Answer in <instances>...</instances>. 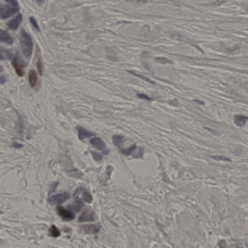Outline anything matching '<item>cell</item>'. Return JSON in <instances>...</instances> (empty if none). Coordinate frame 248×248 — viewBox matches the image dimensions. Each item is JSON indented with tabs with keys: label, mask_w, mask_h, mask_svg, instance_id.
Listing matches in <instances>:
<instances>
[{
	"label": "cell",
	"mask_w": 248,
	"mask_h": 248,
	"mask_svg": "<svg viewBox=\"0 0 248 248\" xmlns=\"http://www.w3.org/2000/svg\"><path fill=\"white\" fill-rule=\"evenodd\" d=\"M12 54L7 49L2 48L1 49V59L3 61L10 60L12 58Z\"/></svg>",
	"instance_id": "cell-16"
},
{
	"label": "cell",
	"mask_w": 248,
	"mask_h": 248,
	"mask_svg": "<svg viewBox=\"0 0 248 248\" xmlns=\"http://www.w3.org/2000/svg\"><path fill=\"white\" fill-rule=\"evenodd\" d=\"M92 155L94 159L96 161H100L102 160V156L101 155V154H100L99 153L93 151L92 152Z\"/></svg>",
	"instance_id": "cell-23"
},
{
	"label": "cell",
	"mask_w": 248,
	"mask_h": 248,
	"mask_svg": "<svg viewBox=\"0 0 248 248\" xmlns=\"http://www.w3.org/2000/svg\"><path fill=\"white\" fill-rule=\"evenodd\" d=\"M150 0H139L138 1L139 2H146V1H149Z\"/></svg>",
	"instance_id": "cell-31"
},
{
	"label": "cell",
	"mask_w": 248,
	"mask_h": 248,
	"mask_svg": "<svg viewBox=\"0 0 248 248\" xmlns=\"http://www.w3.org/2000/svg\"><path fill=\"white\" fill-rule=\"evenodd\" d=\"M0 40L8 44H12L14 41L11 36L6 32L2 30L0 31Z\"/></svg>",
	"instance_id": "cell-12"
},
{
	"label": "cell",
	"mask_w": 248,
	"mask_h": 248,
	"mask_svg": "<svg viewBox=\"0 0 248 248\" xmlns=\"http://www.w3.org/2000/svg\"><path fill=\"white\" fill-rule=\"evenodd\" d=\"M49 233L50 235L53 237H57L60 235V232L59 230L55 226V225H51L50 229H49Z\"/></svg>",
	"instance_id": "cell-20"
},
{
	"label": "cell",
	"mask_w": 248,
	"mask_h": 248,
	"mask_svg": "<svg viewBox=\"0 0 248 248\" xmlns=\"http://www.w3.org/2000/svg\"><path fill=\"white\" fill-rule=\"evenodd\" d=\"M81 198L85 202L90 204L93 201V197L91 194L87 190L84 188H81Z\"/></svg>",
	"instance_id": "cell-14"
},
{
	"label": "cell",
	"mask_w": 248,
	"mask_h": 248,
	"mask_svg": "<svg viewBox=\"0 0 248 248\" xmlns=\"http://www.w3.org/2000/svg\"><path fill=\"white\" fill-rule=\"evenodd\" d=\"M248 120V117L242 114H237L234 116V123L239 127H244Z\"/></svg>",
	"instance_id": "cell-11"
},
{
	"label": "cell",
	"mask_w": 248,
	"mask_h": 248,
	"mask_svg": "<svg viewBox=\"0 0 248 248\" xmlns=\"http://www.w3.org/2000/svg\"><path fill=\"white\" fill-rule=\"evenodd\" d=\"M57 212L59 215L66 221H71L75 218V215L71 210L67 209L63 207L58 205L56 208Z\"/></svg>",
	"instance_id": "cell-4"
},
{
	"label": "cell",
	"mask_w": 248,
	"mask_h": 248,
	"mask_svg": "<svg viewBox=\"0 0 248 248\" xmlns=\"http://www.w3.org/2000/svg\"><path fill=\"white\" fill-rule=\"evenodd\" d=\"M20 42L22 52L26 58H30L32 54L33 43L31 37L24 29L20 33Z\"/></svg>",
	"instance_id": "cell-1"
},
{
	"label": "cell",
	"mask_w": 248,
	"mask_h": 248,
	"mask_svg": "<svg viewBox=\"0 0 248 248\" xmlns=\"http://www.w3.org/2000/svg\"><path fill=\"white\" fill-rule=\"evenodd\" d=\"M36 3H37L38 4H39V5L43 4V3H44V0H36Z\"/></svg>",
	"instance_id": "cell-30"
},
{
	"label": "cell",
	"mask_w": 248,
	"mask_h": 248,
	"mask_svg": "<svg viewBox=\"0 0 248 248\" xmlns=\"http://www.w3.org/2000/svg\"><path fill=\"white\" fill-rule=\"evenodd\" d=\"M22 21V16L21 14H19L13 20L9 22L8 26L11 30H15L18 28L19 26Z\"/></svg>",
	"instance_id": "cell-9"
},
{
	"label": "cell",
	"mask_w": 248,
	"mask_h": 248,
	"mask_svg": "<svg viewBox=\"0 0 248 248\" xmlns=\"http://www.w3.org/2000/svg\"><path fill=\"white\" fill-rule=\"evenodd\" d=\"M112 140H113V144L114 146H116L119 148L121 147L125 141L124 137L120 135H115L113 136Z\"/></svg>",
	"instance_id": "cell-15"
},
{
	"label": "cell",
	"mask_w": 248,
	"mask_h": 248,
	"mask_svg": "<svg viewBox=\"0 0 248 248\" xmlns=\"http://www.w3.org/2000/svg\"><path fill=\"white\" fill-rule=\"evenodd\" d=\"M19 7H12L8 5H1V17L2 19H6L19 11Z\"/></svg>",
	"instance_id": "cell-3"
},
{
	"label": "cell",
	"mask_w": 248,
	"mask_h": 248,
	"mask_svg": "<svg viewBox=\"0 0 248 248\" xmlns=\"http://www.w3.org/2000/svg\"><path fill=\"white\" fill-rule=\"evenodd\" d=\"M83 204L81 200L80 199H77V201H76L73 204H72L69 207V209L72 211L77 212L80 211V210L83 207Z\"/></svg>",
	"instance_id": "cell-17"
},
{
	"label": "cell",
	"mask_w": 248,
	"mask_h": 248,
	"mask_svg": "<svg viewBox=\"0 0 248 248\" xmlns=\"http://www.w3.org/2000/svg\"><path fill=\"white\" fill-rule=\"evenodd\" d=\"M28 77L30 86L34 88V86H36L38 80L37 73L35 70L31 69L29 73Z\"/></svg>",
	"instance_id": "cell-13"
},
{
	"label": "cell",
	"mask_w": 248,
	"mask_h": 248,
	"mask_svg": "<svg viewBox=\"0 0 248 248\" xmlns=\"http://www.w3.org/2000/svg\"><path fill=\"white\" fill-rule=\"evenodd\" d=\"M101 229V225L99 223L85 225L81 227V231L85 234H95L98 233Z\"/></svg>",
	"instance_id": "cell-8"
},
{
	"label": "cell",
	"mask_w": 248,
	"mask_h": 248,
	"mask_svg": "<svg viewBox=\"0 0 248 248\" xmlns=\"http://www.w3.org/2000/svg\"><path fill=\"white\" fill-rule=\"evenodd\" d=\"M193 101L195 102L196 103H197L198 104H200V105H204V104H205L204 102L201 101V100H200L199 99L193 100Z\"/></svg>",
	"instance_id": "cell-29"
},
{
	"label": "cell",
	"mask_w": 248,
	"mask_h": 248,
	"mask_svg": "<svg viewBox=\"0 0 248 248\" xmlns=\"http://www.w3.org/2000/svg\"><path fill=\"white\" fill-rule=\"evenodd\" d=\"M96 217L97 216L94 211L92 210H86L80 216L78 221L80 223L93 221L96 220Z\"/></svg>",
	"instance_id": "cell-6"
},
{
	"label": "cell",
	"mask_w": 248,
	"mask_h": 248,
	"mask_svg": "<svg viewBox=\"0 0 248 248\" xmlns=\"http://www.w3.org/2000/svg\"><path fill=\"white\" fill-rule=\"evenodd\" d=\"M90 143L95 148L102 150L104 155H107L110 152V150L106 149V144L99 137H94L90 140Z\"/></svg>",
	"instance_id": "cell-5"
},
{
	"label": "cell",
	"mask_w": 248,
	"mask_h": 248,
	"mask_svg": "<svg viewBox=\"0 0 248 248\" xmlns=\"http://www.w3.org/2000/svg\"><path fill=\"white\" fill-rule=\"evenodd\" d=\"M7 3L10 4L12 6L16 7H19V3L17 0H4Z\"/></svg>",
	"instance_id": "cell-25"
},
{
	"label": "cell",
	"mask_w": 248,
	"mask_h": 248,
	"mask_svg": "<svg viewBox=\"0 0 248 248\" xmlns=\"http://www.w3.org/2000/svg\"><path fill=\"white\" fill-rule=\"evenodd\" d=\"M12 65L14 68L16 73L19 76L22 77L25 75V68L23 64L22 63L20 59L19 58L18 55H17L16 57L14 58L12 62Z\"/></svg>",
	"instance_id": "cell-7"
},
{
	"label": "cell",
	"mask_w": 248,
	"mask_h": 248,
	"mask_svg": "<svg viewBox=\"0 0 248 248\" xmlns=\"http://www.w3.org/2000/svg\"><path fill=\"white\" fill-rule=\"evenodd\" d=\"M137 95L139 98L147 100L149 101H151L153 100V99H151L150 97H148L146 95L144 94H138Z\"/></svg>",
	"instance_id": "cell-26"
},
{
	"label": "cell",
	"mask_w": 248,
	"mask_h": 248,
	"mask_svg": "<svg viewBox=\"0 0 248 248\" xmlns=\"http://www.w3.org/2000/svg\"><path fill=\"white\" fill-rule=\"evenodd\" d=\"M0 81H1V84H4V83L6 82V78L5 77H3V76H1V80H0Z\"/></svg>",
	"instance_id": "cell-28"
},
{
	"label": "cell",
	"mask_w": 248,
	"mask_h": 248,
	"mask_svg": "<svg viewBox=\"0 0 248 248\" xmlns=\"http://www.w3.org/2000/svg\"><path fill=\"white\" fill-rule=\"evenodd\" d=\"M70 198V194L67 192H64L55 194L50 197L48 201L51 205H60L64 203Z\"/></svg>",
	"instance_id": "cell-2"
},
{
	"label": "cell",
	"mask_w": 248,
	"mask_h": 248,
	"mask_svg": "<svg viewBox=\"0 0 248 248\" xmlns=\"http://www.w3.org/2000/svg\"><path fill=\"white\" fill-rule=\"evenodd\" d=\"M77 128L78 131V137L80 140H83L84 139L89 138L95 135L94 133L82 127H77Z\"/></svg>",
	"instance_id": "cell-10"
},
{
	"label": "cell",
	"mask_w": 248,
	"mask_h": 248,
	"mask_svg": "<svg viewBox=\"0 0 248 248\" xmlns=\"http://www.w3.org/2000/svg\"><path fill=\"white\" fill-rule=\"evenodd\" d=\"M156 61L158 63H160L162 64H173V62L169 59L163 57H158L156 58Z\"/></svg>",
	"instance_id": "cell-22"
},
{
	"label": "cell",
	"mask_w": 248,
	"mask_h": 248,
	"mask_svg": "<svg viewBox=\"0 0 248 248\" xmlns=\"http://www.w3.org/2000/svg\"><path fill=\"white\" fill-rule=\"evenodd\" d=\"M30 22L31 23L32 25H33L34 28L36 30H37V31H40L39 27V25H38L37 22L36 21V19H34V18L32 17L30 18Z\"/></svg>",
	"instance_id": "cell-24"
},
{
	"label": "cell",
	"mask_w": 248,
	"mask_h": 248,
	"mask_svg": "<svg viewBox=\"0 0 248 248\" xmlns=\"http://www.w3.org/2000/svg\"><path fill=\"white\" fill-rule=\"evenodd\" d=\"M136 149H137V146L135 144H134L132 145L131 146H130L128 149L121 150H120V152L124 155H130L131 154H132L133 152Z\"/></svg>",
	"instance_id": "cell-19"
},
{
	"label": "cell",
	"mask_w": 248,
	"mask_h": 248,
	"mask_svg": "<svg viewBox=\"0 0 248 248\" xmlns=\"http://www.w3.org/2000/svg\"><path fill=\"white\" fill-rule=\"evenodd\" d=\"M128 71L129 73H130L131 74L135 76L136 77H138L139 78H141L142 80H144L145 81H147V82L150 83H151V84H155V82L154 81H153L152 80H150V78H147V77H145L143 75L140 74H138V73H136L135 72L133 71H131V70H128Z\"/></svg>",
	"instance_id": "cell-21"
},
{
	"label": "cell",
	"mask_w": 248,
	"mask_h": 248,
	"mask_svg": "<svg viewBox=\"0 0 248 248\" xmlns=\"http://www.w3.org/2000/svg\"><path fill=\"white\" fill-rule=\"evenodd\" d=\"M36 54H37V69H38V71H39V73L40 74V75H42L43 70V63L42 62L41 60V58H40L39 51V48L37 47V50H36Z\"/></svg>",
	"instance_id": "cell-18"
},
{
	"label": "cell",
	"mask_w": 248,
	"mask_h": 248,
	"mask_svg": "<svg viewBox=\"0 0 248 248\" xmlns=\"http://www.w3.org/2000/svg\"><path fill=\"white\" fill-rule=\"evenodd\" d=\"M13 146H14V147H16V148L20 149V147H22V145L20 144H19V143H14V144H13Z\"/></svg>",
	"instance_id": "cell-27"
}]
</instances>
